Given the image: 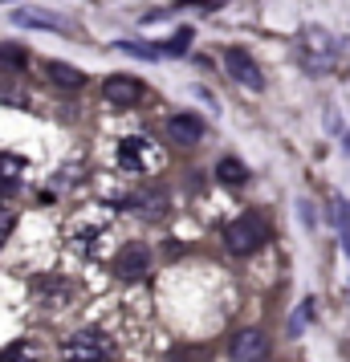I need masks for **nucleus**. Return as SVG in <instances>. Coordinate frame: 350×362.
Segmentation results:
<instances>
[{
  "label": "nucleus",
  "instance_id": "obj_13",
  "mask_svg": "<svg viewBox=\"0 0 350 362\" xmlns=\"http://www.w3.org/2000/svg\"><path fill=\"white\" fill-rule=\"evenodd\" d=\"M45 78H49L53 86H66V90H78V86L86 82V74L78 66H66V62H45Z\"/></svg>",
  "mask_w": 350,
  "mask_h": 362
},
{
  "label": "nucleus",
  "instance_id": "obj_12",
  "mask_svg": "<svg viewBox=\"0 0 350 362\" xmlns=\"http://www.w3.org/2000/svg\"><path fill=\"white\" fill-rule=\"evenodd\" d=\"M127 204H131V208H134L139 216H143V220H163V216H167V196L159 192V187L134 192V196L127 199Z\"/></svg>",
  "mask_w": 350,
  "mask_h": 362
},
{
  "label": "nucleus",
  "instance_id": "obj_19",
  "mask_svg": "<svg viewBox=\"0 0 350 362\" xmlns=\"http://www.w3.org/2000/svg\"><path fill=\"white\" fill-rule=\"evenodd\" d=\"M17 228V212H13V208H4V204H0V245H4V240H8V232Z\"/></svg>",
  "mask_w": 350,
  "mask_h": 362
},
{
  "label": "nucleus",
  "instance_id": "obj_9",
  "mask_svg": "<svg viewBox=\"0 0 350 362\" xmlns=\"http://www.w3.org/2000/svg\"><path fill=\"white\" fill-rule=\"evenodd\" d=\"M167 131V143H175V147H196L204 139V122L196 115H171L163 122Z\"/></svg>",
  "mask_w": 350,
  "mask_h": 362
},
{
  "label": "nucleus",
  "instance_id": "obj_21",
  "mask_svg": "<svg viewBox=\"0 0 350 362\" xmlns=\"http://www.w3.org/2000/svg\"><path fill=\"white\" fill-rule=\"evenodd\" d=\"M171 362H204V350H175Z\"/></svg>",
  "mask_w": 350,
  "mask_h": 362
},
{
  "label": "nucleus",
  "instance_id": "obj_15",
  "mask_svg": "<svg viewBox=\"0 0 350 362\" xmlns=\"http://www.w3.org/2000/svg\"><path fill=\"white\" fill-rule=\"evenodd\" d=\"M102 240H106V228H82L78 232V240H74V248H78V252H82V257H98L102 252Z\"/></svg>",
  "mask_w": 350,
  "mask_h": 362
},
{
  "label": "nucleus",
  "instance_id": "obj_7",
  "mask_svg": "<svg viewBox=\"0 0 350 362\" xmlns=\"http://www.w3.org/2000/svg\"><path fill=\"white\" fill-rule=\"evenodd\" d=\"M187 41H192V29H180V33L171 37V41H159V45H151V41H127L122 49L134 53V57H180V53L187 49Z\"/></svg>",
  "mask_w": 350,
  "mask_h": 362
},
{
  "label": "nucleus",
  "instance_id": "obj_4",
  "mask_svg": "<svg viewBox=\"0 0 350 362\" xmlns=\"http://www.w3.org/2000/svg\"><path fill=\"white\" fill-rule=\"evenodd\" d=\"M110 358H115V346L102 329H82V334L66 338V346H62V362H110Z\"/></svg>",
  "mask_w": 350,
  "mask_h": 362
},
{
  "label": "nucleus",
  "instance_id": "obj_18",
  "mask_svg": "<svg viewBox=\"0 0 350 362\" xmlns=\"http://www.w3.org/2000/svg\"><path fill=\"white\" fill-rule=\"evenodd\" d=\"M334 220L342 224V245H346V252H350V204L342 199V204H334Z\"/></svg>",
  "mask_w": 350,
  "mask_h": 362
},
{
  "label": "nucleus",
  "instance_id": "obj_10",
  "mask_svg": "<svg viewBox=\"0 0 350 362\" xmlns=\"http://www.w3.org/2000/svg\"><path fill=\"white\" fill-rule=\"evenodd\" d=\"M25 180H29V163L21 155H13V151H0V196L21 192Z\"/></svg>",
  "mask_w": 350,
  "mask_h": 362
},
{
  "label": "nucleus",
  "instance_id": "obj_2",
  "mask_svg": "<svg viewBox=\"0 0 350 362\" xmlns=\"http://www.w3.org/2000/svg\"><path fill=\"white\" fill-rule=\"evenodd\" d=\"M338 53H342V45H338L322 25H310V29L298 33V62L310 69V74H330V69L338 66Z\"/></svg>",
  "mask_w": 350,
  "mask_h": 362
},
{
  "label": "nucleus",
  "instance_id": "obj_17",
  "mask_svg": "<svg viewBox=\"0 0 350 362\" xmlns=\"http://www.w3.org/2000/svg\"><path fill=\"white\" fill-rule=\"evenodd\" d=\"M0 362H37V350L29 342H13L0 350Z\"/></svg>",
  "mask_w": 350,
  "mask_h": 362
},
{
  "label": "nucleus",
  "instance_id": "obj_20",
  "mask_svg": "<svg viewBox=\"0 0 350 362\" xmlns=\"http://www.w3.org/2000/svg\"><path fill=\"white\" fill-rule=\"evenodd\" d=\"M0 62H8V66H25V53L13 49V45H0Z\"/></svg>",
  "mask_w": 350,
  "mask_h": 362
},
{
  "label": "nucleus",
  "instance_id": "obj_11",
  "mask_svg": "<svg viewBox=\"0 0 350 362\" xmlns=\"http://www.w3.org/2000/svg\"><path fill=\"white\" fill-rule=\"evenodd\" d=\"M102 94H106V102H115V106H134V102L143 98V86H139V78L115 74V78L102 82Z\"/></svg>",
  "mask_w": 350,
  "mask_h": 362
},
{
  "label": "nucleus",
  "instance_id": "obj_3",
  "mask_svg": "<svg viewBox=\"0 0 350 362\" xmlns=\"http://www.w3.org/2000/svg\"><path fill=\"white\" fill-rule=\"evenodd\" d=\"M265 240H269V224L257 212L236 216L233 224L224 228V248H228V252H236V257H249V252H257Z\"/></svg>",
  "mask_w": 350,
  "mask_h": 362
},
{
  "label": "nucleus",
  "instance_id": "obj_8",
  "mask_svg": "<svg viewBox=\"0 0 350 362\" xmlns=\"http://www.w3.org/2000/svg\"><path fill=\"white\" fill-rule=\"evenodd\" d=\"M228 354H233V362H265L269 338L261 329H240L233 338V346H228Z\"/></svg>",
  "mask_w": 350,
  "mask_h": 362
},
{
  "label": "nucleus",
  "instance_id": "obj_16",
  "mask_svg": "<svg viewBox=\"0 0 350 362\" xmlns=\"http://www.w3.org/2000/svg\"><path fill=\"white\" fill-rule=\"evenodd\" d=\"M216 175H220V183L240 187V183L249 180V167L240 163V159H220V163H216Z\"/></svg>",
  "mask_w": 350,
  "mask_h": 362
},
{
  "label": "nucleus",
  "instance_id": "obj_14",
  "mask_svg": "<svg viewBox=\"0 0 350 362\" xmlns=\"http://www.w3.org/2000/svg\"><path fill=\"white\" fill-rule=\"evenodd\" d=\"M17 25H25V29H29V25H33V29H69L66 21L62 17H49V13H45V8H29V13H17Z\"/></svg>",
  "mask_w": 350,
  "mask_h": 362
},
{
  "label": "nucleus",
  "instance_id": "obj_5",
  "mask_svg": "<svg viewBox=\"0 0 350 362\" xmlns=\"http://www.w3.org/2000/svg\"><path fill=\"white\" fill-rule=\"evenodd\" d=\"M224 69H228L240 86H249V90H261V86H265L261 66H257L252 53H245V49H224Z\"/></svg>",
  "mask_w": 350,
  "mask_h": 362
},
{
  "label": "nucleus",
  "instance_id": "obj_1",
  "mask_svg": "<svg viewBox=\"0 0 350 362\" xmlns=\"http://www.w3.org/2000/svg\"><path fill=\"white\" fill-rule=\"evenodd\" d=\"M115 163H118V171H127V175H151V171L163 167V147H159L151 134H127L115 151Z\"/></svg>",
  "mask_w": 350,
  "mask_h": 362
},
{
  "label": "nucleus",
  "instance_id": "obj_6",
  "mask_svg": "<svg viewBox=\"0 0 350 362\" xmlns=\"http://www.w3.org/2000/svg\"><path fill=\"white\" fill-rule=\"evenodd\" d=\"M151 273V248L147 245H127L115 257V277L122 281H139Z\"/></svg>",
  "mask_w": 350,
  "mask_h": 362
}]
</instances>
